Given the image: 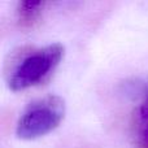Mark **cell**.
Masks as SVG:
<instances>
[{
  "label": "cell",
  "instance_id": "obj_1",
  "mask_svg": "<svg viewBox=\"0 0 148 148\" xmlns=\"http://www.w3.org/2000/svg\"><path fill=\"white\" fill-rule=\"evenodd\" d=\"M61 43H52L42 48L22 52L8 73V86L12 91H22L42 83L64 57Z\"/></svg>",
  "mask_w": 148,
  "mask_h": 148
},
{
  "label": "cell",
  "instance_id": "obj_2",
  "mask_svg": "<svg viewBox=\"0 0 148 148\" xmlns=\"http://www.w3.org/2000/svg\"><path fill=\"white\" fill-rule=\"evenodd\" d=\"M65 116V101L57 95L31 101L21 113L16 135L22 140H34L53 131Z\"/></svg>",
  "mask_w": 148,
  "mask_h": 148
},
{
  "label": "cell",
  "instance_id": "obj_3",
  "mask_svg": "<svg viewBox=\"0 0 148 148\" xmlns=\"http://www.w3.org/2000/svg\"><path fill=\"white\" fill-rule=\"evenodd\" d=\"M122 92L126 96L148 104V78H133L122 84Z\"/></svg>",
  "mask_w": 148,
  "mask_h": 148
},
{
  "label": "cell",
  "instance_id": "obj_4",
  "mask_svg": "<svg viewBox=\"0 0 148 148\" xmlns=\"http://www.w3.org/2000/svg\"><path fill=\"white\" fill-rule=\"evenodd\" d=\"M44 7L43 1H21L18 3L17 13L21 23L31 25L39 17L42 9Z\"/></svg>",
  "mask_w": 148,
  "mask_h": 148
},
{
  "label": "cell",
  "instance_id": "obj_5",
  "mask_svg": "<svg viewBox=\"0 0 148 148\" xmlns=\"http://www.w3.org/2000/svg\"><path fill=\"white\" fill-rule=\"evenodd\" d=\"M136 131L140 146L143 148H148V104H142L138 109Z\"/></svg>",
  "mask_w": 148,
  "mask_h": 148
}]
</instances>
